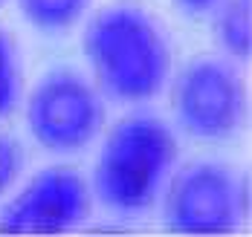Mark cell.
Listing matches in <instances>:
<instances>
[{
    "label": "cell",
    "instance_id": "1",
    "mask_svg": "<svg viewBox=\"0 0 252 237\" xmlns=\"http://www.w3.org/2000/svg\"><path fill=\"white\" fill-rule=\"evenodd\" d=\"M84 55L101 90L116 102H145L168 79V44L151 15L113 6L84 29Z\"/></svg>",
    "mask_w": 252,
    "mask_h": 237
},
{
    "label": "cell",
    "instance_id": "2",
    "mask_svg": "<svg viewBox=\"0 0 252 237\" xmlns=\"http://www.w3.org/2000/svg\"><path fill=\"white\" fill-rule=\"evenodd\" d=\"M177 157L174 133L154 116H127L101 142L93 185L113 211L148 209Z\"/></svg>",
    "mask_w": 252,
    "mask_h": 237
},
{
    "label": "cell",
    "instance_id": "3",
    "mask_svg": "<svg viewBox=\"0 0 252 237\" xmlns=\"http://www.w3.org/2000/svg\"><path fill=\"white\" fill-rule=\"evenodd\" d=\"M26 122L32 136L47 151H78L96 136L101 125L99 96L81 76L70 70H55L32 90Z\"/></svg>",
    "mask_w": 252,
    "mask_h": 237
},
{
    "label": "cell",
    "instance_id": "4",
    "mask_svg": "<svg viewBox=\"0 0 252 237\" xmlns=\"http://www.w3.org/2000/svg\"><path fill=\"white\" fill-rule=\"evenodd\" d=\"M174 113L180 125L200 139H226L244 119V84L218 58H197L174 81Z\"/></svg>",
    "mask_w": 252,
    "mask_h": 237
},
{
    "label": "cell",
    "instance_id": "5",
    "mask_svg": "<svg viewBox=\"0 0 252 237\" xmlns=\"http://www.w3.org/2000/svg\"><path fill=\"white\" fill-rule=\"evenodd\" d=\"M90 211L87 185L70 168H47L0 209V235H61Z\"/></svg>",
    "mask_w": 252,
    "mask_h": 237
},
{
    "label": "cell",
    "instance_id": "6",
    "mask_svg": "<svg viewBox=\"0 0 252 237\" xmlns=\"http://www.w3.org/2000/svg\"><path fill=\"white\" fill-rule=\"evenodd\" d=\"M238 183L223 165H191L165 194V226L177 235H226L238 226Z\"/></svg>",
    "mask_w": 252,
    "mask_h": 237
},
{
    "label": "cell",
    "instance_id": "7",
    "mask_svg": "<svg viewBox=\"0 0 252 237\" xmlns=\"http://www.w3.org/2000/svg\"><path fill=\"white\" fill-rule=\"evenodd\" d=\"M215 18V38L232 58L252 53V0H220Z\"/></svg>",
    "mask_w": 252,
    "mask_h": 237
},
{
    "label": "cell",
    "instance_id": "8",
    "mask_svg": "<svg viewBox=\"0 0 252 237\" xmlns=\"http://www.w3.org/2000/svg\"><path fill=\"white\" fill-rule=\"evenodd\" d=\"M26 21L38 29H64L84 12L87 0H18Z\"/></svg>",
    "mask_w": 252,
    "mask_h": 237
},
{
    "label": "cell",
    "instance_id": "9",
    "mask_svg": "<svg viewBox=\"0 0 252 237\" xmlns=\"http://www.w3.org/2000/svg\"><path fill=\"white\" fill-rule=\"evenodd\" d=\"M18 87H21L18 55L12 50L9 35L0 32V119L15 107V102H18Z\"/></svg>",
    "mask_w": 252,
    "mask_h": 237
},
{
    "label": "cell",
    "instance_id": "10",
    "mask_svg": "<svg viewBox=\"0 0 252 237\" xmlns=\"http://www.w3.org/2000/svg\"><path fill=\"white\" fill-rule=\"evenodd\" d=\"M18 171H21V148L0 133V194L18 180Z\"/></svg>",
    "mask_w": 252,
    "mask_h": 237
},
{
    "label": "cell",
    "instance_id": "11",
    "mask_svg": "<svg viewBox=\"0 0 252 237\" xmlns=\"http://www.w3.org/2000/svg\"><path fill=\"white\" fill-rule=\"evenodd\" d=\"M220 0H174L177 9H183L186 15H200V12H209V9H215Z\"/></svg>",
    "mask_w": 252,
    "mask_h": 237
}]
</instances>
